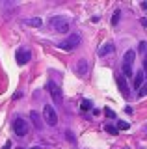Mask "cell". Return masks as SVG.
Listing matches in <instances>:
<instances>
[{
	"instance_id": "cell-1",
	"label": "cell",
	"mask_w": 147,
	"mask_h": 149,
	"mask_svg": "<svg viewBox=\"0 0 147 149\" xmlns=\"http://www.w3.org/2000/svg\"><path fill=\"white\" fill-rule=\"evenodd\" d=\"M49 24H50V28H52L54 32H69V21L65 17H62V15H56V17H52L49 21Z\"/></svg>"
},
{
	"instance_id": "cell-2",
	"label": "cell",
	"mask_w": 147,
	"mask_h": 149,
	"mask_svg": "<svg viewBox=\"0 0 147 149\" xmlns=\"http://www.w3.org/2000/svg\"><path fill=\"white\" fill-rule=\"evenodd\" d=\"M80 41H82V39H80V36H78V34H71V36L67 37V39H63L58 47H60L62 50H65V52H71V50H75L76 47L80 45Z\"/></svg>"
},
{
	"instance_id": "cell-3",
	"label": "cell",
	"mask_w": 147,
	"mask_h": 149,
	"mask_svg": "<svg viewBox=\"0 0 147 149\" xmlns=\"http://www.w3.org/2000/svg\"><path fill=\"white\" fill-rule=\"evenodd\" d=\"M43 121L49 125V127H56L58 125V114H56V110H54V106L47 104L43 108Z\"/></svg>"
},
{
	"instance_id": "cell-4",
	"label": "cell",
	"mask_w": 147,
	"mask_h": 149,
	"mask_svg": "<svg viewBox=\"0 0 147 149\" xmlns=\"http://www.w3.org/2000/svg\"><path fill=\"white\" fill-rule=\"evenodd\" d=\"M28 129H30L28 121H24L22 118H15V119H13V130H15L17 136H26V134H28Z\"/></svg>"
},
{
	"instance_id": "cell-5",
	"label": "cell",
	"mask_w": 147,
	"mask_h": 149,
	"mask_svg": "<svg viewBox=\"0 0 147 149\" xmlns=\"http://www.w3.org/2000/svg\"><path fill=\"white\" fill-rule=\"evenodd\" d=\"M47 90H49V93H50V97H52L54 104H62V90H60L58 84L52 82V80H49V82H47Z\"/></svg>"
},
{
	"instance_id": "cell-6",
	"label": "cell",
	"mask_w": 147,
	"mask_h": 149,
	"mask_svg": "<svg viewBox=\"0 0 147 149\" xmlns=\"http://www.w3.org/2000/svg\"><path fill=\"white\" fill-rule=\"evenodd\" d=\"M15 60H17L19 65H26L32 60V52L28 49H24V47H21V49L17 50V54H15Z\"/></svg>"
},
{
	"instance_id": "cell-7",
	"label": "cell",
	"mask_w": 147,
	"mask_h": 149,
	"mask_svg": "<svg viewBox=\"0 0 147 149\" xmlns=\"http://www.w3.org/2000/svg\"><path fill=\"white\" fill-rule=\"evenodd\" d=\"M88 69H89V63H88V60H78L76 62V67H75V71L80 74V77H84V74H88Z\"/></svg>"
},
{
	"instance_id": "cell-8",
	"label": "cell",
	"mask_w": 147,
	"mask_h": 149,
	"mask_svg": "<svg viewBox=\"0 0 147 149\" xmlns=\"http://www.w3.org/2000/svg\"><path fill=\"white\" fill-rule=\"evenodd\" d=\"M30 119H32V125H34V127L35 129H37V130H41V129H43V119H41V116L37 114V112H34V110H32L30 112Z\"/></svg>"
},
{
	"instance_id": "cell-9",
	"label": "cell",
	"mask_w": 147,
	"mask_h": 149,
	"mask_svg": "<svg viewBox=\"0 0 147 149\" xmlns=\"http://www.w3.org/2000/svg\"><path fill=\"white\" fill-rule=\"evenodd\" d=\"M144 82H145V71H144V69H140V71L134 74V88H136V90H140Z\"/></svg>"
},
{
	"instance_id": "cell-10",
	"label": "cell",
	"mask_w": 147,
	"mask_h": 149,
	"mask_svg": "<svg viewBox=\"0 0 147 149\" xmlns=\"http://www.w3.org/2000/svg\"><path fill=\"white\" fill-rule=\"evenodd\" d=\"M134 58H136V52H134V50H127L125 56H123V65H127V67H132V63H134Z\"/></svg>"
},
{
	"instance_id": "cell-11",
	"label": "cell",
	"mask_w": 147,
	"mask_h": 149,
	"mask_svg": "<svg viewBox=\"0 0 147 149\" xmlns=\"http://www.w3.org/2000/svg\"><path fill=\"white\" fill-rule=\"evenodd\" d=\"M117 86H119V90H121L123 95L128 97V86H127V82H125V77H117Z\"/></svg>"
},
{
	"instance_id": "cell-12",
	"label": "cell",
	"mask_w": 147,
	"mask_h": 149,
	"mask_svg": "<svg viewBox=\"0 0 147 149\" xmlns=\"http://www.w3.org/2000/svg\"><path fill=\"white\" fill-rule=\"evenodd\" d=\"M110 52H114V45H112V43H104V45L97 50L99 56H106V54H110Z\"/></svg>"
},
{
	"instance_id": "cell-13",
	"label": "cell",
	"mask_w": 147,
	"mask_h": 149,
	"mask_svg": "<svg viewBox=\"0 0 147 149\" xmlns=\"http://www.w3.org/2000/svg\"><path fill=\"white\" fill-rule=\"evenodd\" d=\"M24 24L26 26H34V28H39L43 24V21H41L39 17H32V19H24Z\"/></svg>"
},
{
	"instance_id": "cell-14",
	"label": "cell",
	"mask_w": 147,
	"mask_h": 149,
	"mask_svg": "<svg viewBox=\"0 0 147 149\" xmlns=\"http://www.w3.org/2000/svg\"><path fill=\"white\" fill-rule=\"evenodd\" d=\"M119 17H121V11H119V9H116V11H114V15H112V24H114V26L119 22Z\"/></svg>"
},
{
	"instance_id": "cell-15",
	"label": "cell",
	"mask_w": 147,
	"mask_h": 149,
	"mask_svg": "<svg viewBox=\"0 0 147 149\" xmlns=\"http://www.w3.org/2000/svg\"><path fill=\"white\" fill-rule=\"evenodd\" d=\"M91 106H93V104H91V101L89 99H84V101H82V104H80V108L82 110H91Z\"/></svg>"
},
{
	"instance_id": "cell-16",
	"label": "cell",
	"mask_w": 147,
	"mask_h": 149,
	"mask_svg": "<svg viewBox=\"0 0 147 149\" xmlns=\"http://www.w3.org/2000/svg\"><path fill=\"white\" fill-rule=\"evenodd\" d=\"M106 132H110V134H114V136H116L119 130H117V127H114V125H106Z\"/></svg>"
},
{
	"instance_id": "cell-17",
	"label": "cell",
	"mask_w": 147,
	"mask_h": 149,
	"mask_svg": "<svg viewBox=\"0 0 147 149\" xmlns=\"http://www.w3.org/2000/svg\"><path fill=\"white\" fill-rule=\"evenodd\" d=\"M127 129H128L127 121H117V130H127Z\"/></svg>"
},
{
	"instance_id": "cell-18",
	"label": "cell",
	"mask_w": 147,
	"mask_h": 149,
	"mask_svg": "<svg viewBox=\"0 0 147 149\" xmlns=\"http://www.w3.org/2000/svg\"><path fill=\"white\" fill-rule=\"evenodd\" d=\"M145 95H147V84H144L140 88V91H138V97H145Z\"/></svg>"
},
{
	"instance_id": "cell-19",
	"label": "cell",
	"mask_w": 147,
	"mask_h": 149,
	"mask_svg": "<svg viewBox=\"0 0 147 149\" xmlns=\"http://www.w3.org/2000/svg\"><path fill=\"white\" fill-rule=\"evenodd\" d=\"M138 50H140L141 54H144V52H147V43H145V41H141V43L138 45Z\"/></svg>"
},
{
	"instance_id": "cell-20",
	"label": "cell",
	"mask_w": 147,
	"mask_h": 149,
	"mask_svg": "<svg viewBox=\"0 0 147 149\" xmlns=\"http://www.w3.org/2000/svg\"><path fill=\"white\" fill-rule=\"evenodd\" d=\"M65 134H67V140H69V142H71V143H75V142H76V140H75V136H73V132H71V130H67Z\"/></svg>"
},
{
	"instance_id": "cell-21",
	"label": "cell",
	"mask_w": 147,
	"mask_h": 149,
	"mask_svg": "<svg viewBox=\"0 0 147 149\" xmlns=\"http://www.w3.org/2000/svg\"><path fill=\"white\" fill-rule=\"evenodd\" d=\"M104 114H106L108 118H116V112H114V110H110V108H106V110H104Z\"/></svg>"
},
{
	"instance_id": "cell-22",
	"label": "cell",
	"mask_w": 147,
	"mask_h": 149,
	"mask_svg": "<svg viewBox=\"0 0 147 149\" xmlns=\"http://www.w3.org/2000/svg\"><path fill=\"white\" fill-rule=\"evenodd\" d=\"M2 149H11V142H6V143H4V147Z\"/></svg>"
},
{
	"instance_id": "cell-23",
	"label": "cell",
	"mask_w": 147,
	"mask_h": 149,
	"mask_svg": "<svg viewBox=\"0 0 147 149\" xmlns=\"http://www.w3.org/2000/svg\"><path fill=\"white\" fill-rule=\"evenodd\" d=\"M141 24H144V26L147 28V19H141Z\"/></svg>"
},
{
	"instance_id": "cell-24",
	"label": "cell",
	"mask_w": 147,
	"mask_h": 149,
	"mask_svg": "<svg viewBox=\"0 0 147 149\" xmlns=\"http://www.w3.org/2000/svg\"><path fill=\"white\" fill-rule=\"evenodd\" d=\"M141 8H144L145 11H147V2H141Z\"/></svg>"
},
{
	"instance_id": "cell-25",
	"label": "cell",
	"mask_w": 147,
	"mask_h": 149,
	"mask_svg": "<svg viewBox=\"0 0 147 149\" xmlns=\"http://www.w3.org/2000/svg\"><path fill=\"white\" fill-rule=\"evenodd\" d=\"M145 71H147V56H145Z\"/></svg>"
},
{
	"instance_id": "cell-26",
	"label": "cell",
	"mask_w": 147,
	"mask_h": 149,
	"mask_svg": "<svg viewBox=\"0 0 147 149\" xmlns=\"http://www.w3.org/2000/svg\"><path fill=\"white\" fill-rule=\"evenodd\" d=\"M32 149H39V147H32Z\"/></svg>"
},
{
	"instance_id": "cell-27",
	"label": "cell",
	"mask_w": 147,
	"mask_h": 149,
	"mask_svg": "<svg viewBox=\"0 0 147 149\" xmlns=\"http://www.w3.org/2000/svg\"><path fill=\"white\" fill-rule=\"evenodd\" d=\"M17 149H24V147H17Z\"/></svg>"
}]
</instances>
